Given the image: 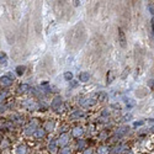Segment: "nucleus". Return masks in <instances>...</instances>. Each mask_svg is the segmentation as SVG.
I'll return each mask as SVG.
<instances>
[{
    "label": "nucleus",
    "instance_id": "obj_1",
    "mask_svg": "<svg viewBox=\"0 0 154 154\" xmlns=\"http://www.w3.org/2000/svg\"><path fill=\"white\" fill-rule=\"evenodd\" d=\"M70 138H72V136L68 132H62L59 134V137L56 139L58 148L60 149V148H64V147H68V144L70 142Z\"/></svg>",
    "mask_w": 154,
    "mask_h": 154
},
{
    "label": "nucleus",
    "instance_id": "obj_2",
    "mask_svg": "<svg viewBox=\"0 0 154 154\" xmlns=\"http://www.w3.org/2000/svg\"><path fill=\"white\" fill-rule=\"evenodd\" d=\"M62 106H63V97L59 95L54 96V99L52 100V102H51V110L54 111V112H59Z\"/></svg>",
    "mask_w": 154,
    "mask_h": 154
},
{
    "label": "nucleus",
    "instance_id": "obj_3",
    "mask_svg": "<svg viewBox=\"0 0 154 154\" xmlns=\"http://www.w3.org/2000/svg\"><path fill=\"white\" fill-rule=\"evenodd\" d=\"M30 89H31V86H30V84H27V83H21V84H19L17 86H16V89H15V94L16 95H25V94H27V93H30Z\"/></svg>",
    "mask_w": 154,
    "mask_h": 154
},
{
    "label": "nucleus",
    "instance_id": "obj_4",
    "mask_svg": "<svg viewBox=\"0 0 154 154\" xmlns=\"http://www.w3.org/2000/svg\"><path fill=\"white\" fill-rule=\"evenodd\" d=\"M14 154H30V148L27 144L25 143H19L14 147V150H12Z\"/></svg>",
    "mask_w": 154,
    "mask_h": 154
},
{
    "label": "nucleus",
    "instance_id": "obj_5",
    "mask_svg": "<svg viewBox=\"0 0 154 154\" xmlns=\"http://www.w3.org/2000/svg\"><path fill=\"white\" fill-rule=\"evenodd\" d=\"M12 84H14V82H12L6 74L0 76V89H3V90H6V89H9Z\"/></svg>",
    "mask_w": 154,
    "mask_h": 154
},
{
    "label": "nucleus",
    "instance_id": "obj_6",
    "mask_svg": "<svg viewBox=\"0 0 154 154\" xmlns=\"http://www.w3.org/2000/svg\"><path fill=\"white\" fill-rule=\"evenodd\" d=\"M56 126H57V122L54 120H47L45 123H43V130L46 131V133H51L56 130Z\"/></svg>",
    "mask_w": 154,
    "mask_h": 154
},
{
    "label": "nucleus",
    "instance_id": "obj_7",
    "mask_svg": "<svg viewBox=\"0 0 154 154\" xmlns=\"http://www.w3.org/2000/svg\"><path fill=\"white\" fill-rule=\"evenodd\" d=\"M9 120L11 123L14 125H22L23 123V116L20 115L19 112H15V113H11L9 116Z\"/></svg>",
    "mask_w": 154,
    "mask_h": 154
},
{
    "label": "nucleus",
    "instance_id": "obj_8",
    "mask_svg": "<svg viewBox=\"0 0 154 154\" xmlns=\"http://www.w3.org/2000/svg\"><path fill=\"white\" fill-rule=\"evenodd\" d=\"M84 128L83 127H80V126H76V127H74L73 130H72V133H70V136L72 137H74V138H76V139H79V138H82L83 136H84Z\"/></svg>",
    "mask_w": 154,
    "mask_h": 154
},
{
    "label": "nucleus",
    "instance_id": "obj_9",
    "mask_svg": "<svg viewBox=\"0 0 154 154\" xmlns=\"http://www.w3.org/2000/svg\"><path fill=\"white\" fill-rule=\"evenodd\" d=\"M36 128L37 127H35L33 125H27V126H25L23 127V130H22V134L25 136V137H32L33 136V133H35V131H36Z\"/></svg>",
    "mask_w": 154,
    "mask_h": 154
},
{
    "label": "nucleus",
    "instance_id": "obj_10",
    "mask_svg": "<svg viewBox=\"0 0 154 154\" xmlns=\"http://www.w3.org/2000/svg\"><path fill=\"white\" fill-rule=\"evenodd\" d=\"M119 42H120V46L122 48H126L127 46V38H126V35L123 32V30L121 27H119Z\"/></svg>",
    "mask_w": 154,
    "mask_h": 154
},
{
    "label": "nucleus",
    "instance_id": "obj_11",
    "mask_svg": "<svg viewBox=\"0 0 154 154\" xmlns=\"http://www.w3.org/2000/svg\"><path fill=\"white\" fill-rule=\"evenodd\" d=\"M46 134H47V133H46V131L43 130L42 127H37L32 137H33L35 139H43V138L46 137Z\"/></svg>",
    "mask_w": 154,
    "mask_h": 154
},
{
    "label": "nucleus",
    "instance_id": "obj_12",
    "mask_svg": "<svg viewBox=\"0 0 154 154\" xmlns=\"http://www.w3.org/2000/svg\"><path fill=\"white\" fill-rule=\"evenodd\" d=\"M96 154H111V148L106 144H100L96 148Z\"/></svg>",
    "mask_w": 154,
    "mask_h": 154
},
{
    "label": "nucleus",
    "instance_id": "obj_13",
    "mask_svg": "<svg viewBox=\"0 0 154 154\" xmlns=\"http://www.w3.org/2000/svg\"><path fill=\"white\" fill-rule=\"evenodd\" d=\"M10 97V93L9 90H3V89H0V104H5V102L9 100Z\"/></svg>",
    "mask_w": 154,
    "mask_h": 154
},
{
    "label": "nucleus",
    "instance_id": "obj_14",
    "mask_svg": "<svg viewBox=\"0 0 154 154\" xmlns=\"http://www.w3.org/2000/svg\"><path fill=\"white\" fill-rule=\"evenodd\" d=\"M58 150H59V148L57 146L56 139L52 140V142H49V144H48V152H49V154H57Z\"/></svg>",
    "mask_w": 154,
    "mask_h": 154
},
{
    "label": "nucleus",
    "instance_id": "obj_15",
    "mask_svg": "<svg viewBox=\"0 0 154 154\" xmlns=\"http://www.w3.org/2000/svg\"><path fill=\"white\" fill-rule=\"evenodd\" d=\"M76 148H78V150H84L88 148V140L83 139V138H79L78 140H76Z\"/></svg>",
    "mask_w": 154,
    "mask_h": 154
},
{
    "label": "nucleus",
    "instance_id": "obj_16",
    "mask_svg": "<svg viewBox=\"0 0 154 154\" xmlns=\"http://www.w3.org/2000/svg\"><path fill=\"white\" fill-rule=\"evenodd\" d=\"M9 57L4 51H0V67H6L8 66Z\"/></svg>",
    "mask_w": 154,
    "mask_h": 154
},
{
    "label": "nucleus",
    "instance_id": "obj_17",
    "mask_svg": "<svg viewBox=\"0 0 154 154\" xmlns=\"http://www.w3.org/2000/svg\"><path fill=\"white\" fill-rule=\"evenodd\" d=\"M27 67L26 66H23V64H20V66H17L15 68V75L16 76H22L25 74V72H26Z\"/></svg>",
    "mask_w": 154,
    "mask_h": 154
},
{
    "label": "nucleus",
    "instance_id": "obj_18",
    "mask_svg": "<svg viewBox=\"0 0 154 154\" xmlns=\"http://www.w3.org/2000/svg\"><path fill=\"white\" fill-rule=\"evenodd\" d=\"M80 104L83 106H85V107H91V106H94L96 104V100H94V99H83Z\"/></svg>",
    "mask_w": 154,
    "mask_h": 154
},
{
    "label": "nucleus",
    "instance_id": "obj_19",
    "mask_svg": "<svg viewBox=\"0 0 154 154\" xmlns=\"http://www.w3.org/2000/svg\"><path fill=\"white\" fill-rule=\"evenodd\" d=\"M89 80H90V74H89V72H82L79 74V82L88 83Z\"/></svg>",
    "mask_w": 154,
    "mask_h": 154
},
{
    "label": "nucleus",
    "instance_id": "obj_20",
    "mask_svg": "<svg viewBox=\"0 0 154 154\" xmlns=\"http://www.w3.org/2000/svg\"><path fill=\"white\" fill-rule=\"evenodd\" d=\"M95 97H96V101L102 102V101H106V99H107V94H106L105 91H100V93H97V94L95 95Z\"/></svg>",
    "mask_w": 154,
    "mask_h": 154
},
{
    "label": "nucleus",
    "instance_id": "obj_21",
    "mask_svg": "<svg viewBox=\"0 0 154 154\" xmlns=\"http://www.w3.org/2000/svg\"><path fill=\"white\" fill-rule=\"evenodd\" d=\"M113 80H115V74H113L112 70H109L107 72V75H106V83L107 84H111Z\"/></svg>",
    "mask_w": 154,
    "mask_h": 154
},
{
    "label": "nucleus",
    "instance_id": "obj_22",
    "mask_svg": "<svg viewBox=\"0 0 154 154\" xmlns=\"http://www.w3.org/2000/svg\"><path fill=\"white\" fill-rule=\"evenodd\" d=\"M63 78H64V80H66V82H69L70 83L73 80V78H74V75H73L72 72H66V73L63 74Z\"/></svg>",
    "mask_w": 154,
    "mask_h": 154
},
{
    "label": "nucleus",
    "instance_id": "obj_23",
    "mask_svg": "<svg viewBox=\"0 0 154 154\" xmlns=\"http://www.w3.org/2000/svg\"><path fill=\"white\" fill-rule=\"evenodd\" d=\"M72 153H73V150L69 147H64V148H60L57 154H72Z\"/></svg>",
    "mask_w": 154,
    "mask_h": 154
},
{
    "label": "nucleus",
    "instance_id": "obj_24",
    "mask_svg": "<svg viewBox=\"0 0 154 154\" xmlns=\"http://www.w3.org/2000/svg\"><path fill=\"white\" fill-rule=\"evenodd\" d=\"M82 116H83V112H82V111H79V110H76V111H74V112H73L72 119H79V117H82Z\"/></svg>",
    "mask_w": 154,
    "mask_h": 154
},
{
    "label": "nucleus",
    "instance_id": "obj_25",
    "mask_svg": "<svg viewBox=\"0 0 154 154\" xmlns=\"http://www.w3.org/2000/svg\"><path fill=\"white\" fill-rule=\"evenodd\" d=\"M131 120H132V115H131V113L125 115L123 119H122V121H123V122H128V121H131Z\"/></svg>",
    "mask_w": 154,
    "mask_h": 154
},
{
    "label": "nucleus",
    "instance_id": "obj_26",
    "mask_svg": "<svg viewBox=\"0 0 154 154\" xmlns=\"http://www.w3.org/2000/svg\"><path fill=\"white\" fill-rule=\"evenodd\" d=\"M101 116H104V117L110 116V111H107V109H104V110H102V112H101Z\"/></svg>",
    "mask_w": 154,
    "mask_h": 154
},
{
    "label": "nucleus",
    "instance_id": "obj_27",
    "mask_svg": "<svg viewBox=\"0 0 154 154\" xmlns=\"http://www.w3.org/2000/svg\"><path fill=\"white\" fill-rule=\"evenodd\" d=\"M82 154H93V149L88 147L86 149H84V150L82 152Z\"/></svg>",
    "mask_w": 154,
    "mask_h": 154
},
{
    "label": "nucleus",
    "instance_id": "obj_28",
    "mask_svg": "<svg viewBox=\"0 0 154 154\" xmlns=\"http://www.w3.org/2000/svg\"><path fill=\"white\" fill-rule=\"evenodd\" d=\"M127 73H130V68H126V69H125V73L122 74V78H126V75H127Z\"/></svg>",
    "mask_w": 154,
    "mask_h": 154
},
{
    "label": "nucleus",
    "instance_id": "obj_29",
    "mask_svg": "<svg viewBox=\"0 0 154 154\" xmlns=\"http://www.w3.org/2000/svg\"><path fill=\"white\" fill-rule=\"evenodd\" d=\"M149 86L152 88V90L154 91V80H149Z\"/></svg>",
    "mask_w": 154,
    "mask_h": 154
},
{
    "label": "nucleus",
    "instance_id": "obj_30",
    "mask_svg": "<svg viewBox=\"0 0 154 154\" xmlns=\"http://www.w3.org/2000/svg\"><path fill=\"white\" fill-rule=\"evenodd\" d=\"M148 9L150 10V12H152V14L154 15V5H149V6H148Z\"/></svg>",
    "mask_w": 154,
    "mask_h": 154
},
{
    "label": "nucleus",
    "instance_id": "obj_31",
    "mask_svg": "<svg viewBox=\"0 0 154 154\" xmlns=\"http://www.w3.org/2000/svg\"><path fill=\"white\" fill-rule=\"evenodd\" d=\"M122 154H133V153H132L131 150H126V152H123Z\"/></svg>",
    "mask_w": 154,
    "mask_h": 154
},
{
    "label": "nucleus",
    "instance_id": "obj_32",
    "mask_svg": "<svg viewBox=\"0 0 154 154\" xmlns=\"http://www.w3.org/2000/svg\"><path fill=\"white\" fill-rule=\"evenodd\" d=\"M140 125H143V122H136V123H134V127H137V126H140Z\"/></svg>",
    "mask_w": 154,
    "mask_h": 154
},
{
    "label": "nucleus",
    "instance_id": "obj_33",
    "mask_svg": "<svg viewBox=\"0 0 154 154\" xmlns=\"http://www.w3.org/2000/svg\"><path fill=\"white\" fill-rule=\"evenodd\" d=\"M152 30H153V33H154V19L152 20Z\"/></svg>",
    "mask_w": 154,
    "mask_h": 154
},
{
    "label": "nucleus",
    "instance_id": "obj_34",
    "mask_svg": "<svg viewBox=\"0 0 154 154\" xmlns=\"http://www.w3.org/2000/svg\"><path fill=\"white\" fill-rule=\"evenodd\" d=\"M80 5V2H74V6H78Z\"/></svg>",
    "mask_w": 154,
    "mask_h": 154
}]
</instances>
